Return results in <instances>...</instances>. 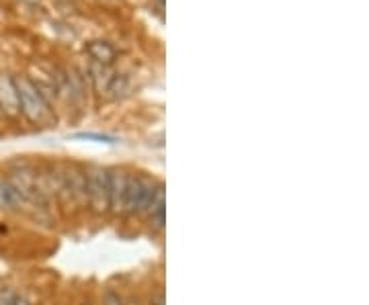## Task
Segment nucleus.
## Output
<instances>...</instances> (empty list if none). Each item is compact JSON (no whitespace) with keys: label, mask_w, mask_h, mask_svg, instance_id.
<instances>
[{"label":"nucleus","mask_w":369,"mask_h":305,"mask_svg":"<svg viewBox=\"0 0 369 305\" xmlns=\"http://www.w3.org/2000/svg\"><path fill=\"white\" fill-rule=\"evenodd\" d=\"M130 93V81H128V76H123V74H115L113 76V81L109 82V86H107V91H105V95H109L111 98H123L125 95Z\"/></svg>","instance_id":"11"},{"label":"nucleus","mask_w":369,"mask_h":305,"mask_svg":"<svg viewBox=\"0 0 369 305\" xmlns=\"http://www.w3.org/2000/svg\"><path fill=\"white\" fill-rule=\"evenodd\" d=\"M88 78L93 81V86H95V91H99V93H105L107 91V86H109V82L113 81V76H115V72L111 70V66H105V64H97V62H93L90 68H88Z\"/></svg>","instance_id":"10"},{"label":"nucleus","mask_w":369,"mask_h":305,"mask_svg":"<svg viewBox=\"0 0 369 305\" xmlns=\"http://www.w3.org/2000/svg\"><path fill=\"white\" fill-rule=\"evenodd\" d=\"M64 180H66L70 201L76 205H86V168L78 164L64 166Z\"/></svg>","instance_id":"5"},{"label":"nucleus","mask_w":369,"mask_h":305,"mask_svg":"<svg viewBox=\"0 0 369 305\" xmlns=\"http://www.w3.org/2000/svg\"><path fill=\"white\" fill-rule=\"evenodd\" d=\"M103 305H125V301H123V297L119 295L118 291L107 289L103 295Z\"/></svg>","instance_id":"12"},{"label":"nucleus","mask_w":369,"mask_h":305,"mask_svg":"<svg viewBox=\"0 0 369 305\" xmlns=\"http://www.w3.org/2000/svg\"><path fill=\"white\" fill-rule=\"evenodd\" d=\"M86 201L95 213L109 211V168L103 166L86 168Z\"/></svg>","instance_id":"3"},{"label":"nucleus","mask_w":369,"mask_h":305,"mask_svg":"<svg viewBox=\"0 0 369 305\" xmlns=\"http://www.w3.org/2000/svg\"><path fill=\"white\" fill-rule=\"evenodd\" d=\"M0 109L9 117H17L19 113V95L15 78L9 74H0Z\"/></svg>","instance_id":"6"},{"label":"nucleus","mask_w":369,"mask_h":305,"mask_svg":"<svg viewBox=\"0 0 369 305\" xmlns=\"http://www.w3.org/2000/svg\"><path fill=\"white\" fill-rule=\"evenodd\" d=\"M160 187V180H154L150 177H132L128 182V193L123 203V213L146 217V211L150 207L152 199Z\"/></svg>","instance_id":"2"},{"label":"nucleus","mask_w":369,"mask_h":305,"mask_svg":"<svg viewBox=\"0 0 369 305\" xmlns=\"http://www.w3.org/2000/svg\"><path fill=\"white\" fill-rule=\"evenodd\" d=\"M84 305H90V304H84Z\"/></svg>","instance_id":"17"},{"label":"nucleus","mask_w":369,"mask_h":305,"mask_svg":"<svg viewBox=\"0 0 369 305\" xmlns=\"http://www.w3.org/2000/svg\"><path fill=\"white\" fill-rule=\"evenodd\" d=\"M146 217L150 219V224L158 232L165 229V224H167V201H165V185L162 182H160L158 191H156L154 199H152L150 207L146 211Z\"/></svg>","instance_id":"7"},{"label":"nucleus","mask_w":369,"mask_h":305,"mask_svg":"<svg viewBox=\"0 0 369 305\" xmlns=\"http://www.w3.org/2000/svg\"><path fill=\"white\" fill-rule=\"evenodd\" d=\"M15 86L19 95V111L25 115V119L31 121L33 125H50L53 121L51 105L41 97V93L35 88L31 78L27 76L15 78Z\"/></svg>","instance_id":"1"},{"label":"nucleus","mask_w":369,"mask_h":305,"mask_svg":"<svg viewBox=\"0 0 369 305\" xmlns=\"http://www.w3.org/2000/svg\"><path fill=\"white\" fill-rule=\"evenodd\" d=\"M13 209H27L21 195L13 189V185L6 178H0V211H13Z\"/></svg>","instance_id":"9"},{"label":"nucleus","mask_w":369,"mask_h":305,"mask_svg":"<svg viewBox=\"0 0 369 305\" xmlns=\"http://www.w3.org/2000/svg\"><path fill=\"white\" fill-rule=\"evenodd\" d=\"M15 299H17V295L11 289L0 291V305H13L15 304Z\"/></svg>","instance_id":"14"},{"label":"nucleus","mask_w":369,"mask_h":305,"mask_svg":"<svg viewBox=\"0 0 369 305\" xmlns=\"http://www.w3.org/2000/svg\"><path fill=\"white\" fill-rule=\"evenodd\" d=\"M74 138H80V140H97V142H107V144H113V138L109 135H97V133H78Z\"/></svg>","instance_id":"13"},{"label":"nucleus","mask_w":369,"mask_h":305,"mask_svg":"<svg viewBox=\"0 0 369 305\" xmlns=\"http://www.w3.org/2000/svg\"><path fill=\"white\" fill-rule=\"evenodd\" d=\"M13 305H31V301H29L27 297H23V295H17V299H15V304Z\"/></svg>","instance_id":"15"},{"label":"nucleus","mask_w":369,"mask_h":305,"mask_svg":"<svg viewBox=\"0 0 369 305\" xmlns=\"http://www.w3.org/2000/svg\"><path fill=\"white\" fill-rule=\"evenodd\" d=\"M156 4H158V9H160V11L165 9V0H156Z\"/></svg>","instance_id":"16"},{"label":"nucleus","mask_w":369,"mask_h":305,"mask_svg":"<svg viewBox=\"0 0 369 305\" xmlns=\"http://www.w3.org/2000/svg\"><path fill=\"white\" fill-rule=\"evenodd\" d=\"M86 53L93 58V62L105 66L113 64V60H115V56H118L115 48H113L111 43H107V41H101V39L90 41V43L86 46Z\"/></svg>","instance_id":"8"},{"label":"nucleus","mask_w":369,"mask_h":305,"mask_svg":"<svg viewBox=\"0 0 369 305\" xmlns=\"http://www.w3.org/2000/svg\"><path fill=\"white\" fill-rule=\"evenodd\" d=\"M130 175L121 168H109V211L111 213H123L125 193H128Z\"/></svg>","instance_id":"4"}]
</instances>
